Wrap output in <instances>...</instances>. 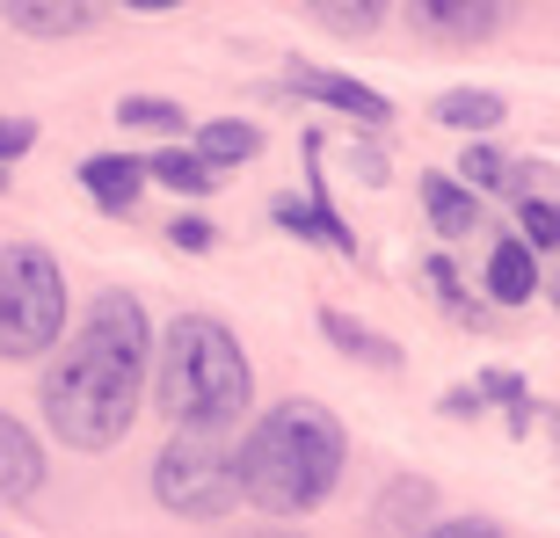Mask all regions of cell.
Instances as JSON below:
<instances>
[{
	"mask_svg": "<svg viewBox=\"0 0 560 538\" xmlns=\"http://www.w3.org/2000/svg\"><path fill=\"white\" fill-rule=\"evenodd\" d=\"M452 183L466 189V197H480V204H488V197H510V183H517V161H510L502 145L474 139L466 153H458V175H452Z\"/></svg>",
	"mask_w": 560,
	"mask_h": 538,
	"instance_id": "d6986e66",
	"label": "cell"
},
{
	"mask_svg": "<svg viewBox=\"0 0 560 538\" xmlns=\"http://www.w3.org/2000/svg\"><path fill=\"white\" fill-rule=\"evenodd\" d=\"M189 153L211 167V175H226V167L255 161L262 153V125H248V117H211V125H189Z\"/></svg>",
	"mask_w": 560,
	"mask_h": 538,
	"instance_id": "9a60e30c",
	"label": "cell"
},
{
	"mask_svg": "<svg viewBox=\"0 0 560 538\" xmlns=\"http://www.w3.org/2000/svg\"><path fill=\"white\" fill-rule=\"evenodd\" d=\"M66 342V269L37 241L0 248V364H37Z\"/></svg>",
	"mask_w": 560,
	"mask_h": 538,
	"instance_id": "277c9868",
	"label": "cell"
},
{
	"mask_svg": "<svg viewBox=\"0 0 560 538\" xmlns=\"http://www.w3.org/2000/svg\"><path fill=\"white\" fill-rule=\"evenodd\" d=\"M22 153H37V125L30 117H0V167H15Z\"/></svg>",
	"mask_w": 560,
	"mask_h": 538,
	"instance_id": "d4e9b609",
	"label": "cell"
},
{
	"mask_svg": "<svg viewBox=\"0 0 560 538\" xmlns=\"http://www.w3.org/2000/svg\"><path fill=\"white\" fill-rule=\"evenodd\" d=\"M430 117H436L444 131L488 139V131H495L502 117H510V95H502V87H444V95L430 103Z\"/></svg>",
	"mask_w": 560,
	"mask_h": 538,
	"instance_id": "2e32d148",
	"label": "cell"
},
{
	"mask_svg": "<svg viewBox=\"0 0 560 538\" xmlns=\"http://www.w3.org/2000/svg\"><path fill=\"white\" fill-rule=\"evenodd\" d=\"M73 175H81L88 204L103 211V219H125V211L145 197V161H139V153H88Z\"/></svg>",
	"mask_w": 560,
	"mask_h": 538,
	"instance_id": "8fae6325",
	"label": "cell"
},
{
	"mask_svg": "<svg viewBox=\"0 0 560 538\" xmlns=\"http://www.w3.org/2000/svg\"><path fill=\"white\" fill-rule=\"evenodd\" d=\"M145 364H153V320L139 291H103L88 299L81 328L44 364L37 414L66 452H117L145 408Z\"/></svg>",
	"mask_w": 560,
	"mask_h": 538,
	"instance_id": "6da1fadb",
	"label": "cell"
},
{
	"mask_svg": "<svg viewBox=\"0 0 560 538\" xmlns=\"http://www.w3.org/2000/svg\"><path fill=\"white\" fill-rule=\"evenodd\" d=\"M0 189H8V167H0Z\"/></svg>",
	"mask_w": 560,
	"mask_h": 538,
	"instance_id": "f1b7e54d",
	"label": "cell"
},
{
	"mask_svg": "<svg viewBox=\"0 0 560 538\" xmlns=\"http://www.w3.org/2000/svg\"><path fill=\"white\" fill-rule=\"evenodd\" d=\"M350 430L320 400H277L233 444V495L262 517H313L342 488Z\"/></svg>",
	"mask_w": 560,
	"mask_h": 538,
	"instance_id": "7a4b0ae2",
	"label": "cell"
},
{
	"mask_svg": "<svg viewBox=\"0 0 560 538\" xmlns=\"http://www.w3.org/2000/svg\"><path fill=\"white\" fill-rule=\"evenodd\" d=\"M400 22L416 37H430L436 51H474L510 22V8H495V0H416V8H400Z\"/></svg>",
	"mask_w": 560,
	"mask_h": 538,
	"instance_id": "52a82bcc",
	"label": "cell"
},
{
	"mask_svg": "<svg viewBox=\"0 0 560 538\" xmlns=\"http://www.w3.org/2000/svg\"><path fill=\"white\" fill-rule=\"evenodd\" d=\"M436 480L430 473H394L386 488H378V502H372V531L378 538H422L436 524Z\"/></svg>",
	"mask_w": 560,
	"mask_h": 538,
	"instance_id": "9c48e42d",
	"label": "cell"
},
{
	"mask_svg": "<svg viewBox=\"0 0 560 538\" xmlns=\"http://www.w3.org/2000/svg\"><path fill=\"white\" fill-rule=\"evenodd\" d=\"M44 480H51V458H44L37 430H22L15 414H0V502L22 510V502L44 495Z\"/></svg>",
	"mask_w": 560,
	"mask_h": 538,
	"instance_id": "30bf717a",
	"label": "cell"
},
{
	"mask_svg": "<svg viewBox=\"0 0 560 538\" xmlns=\"http://www.w3.org/2000/svg\"><path fill=\"white\" fill-rule=\"evenodd\" d=\"M386 15H394V8H378V0H357V8H313V22H320V30H335V37H372V30H386Z\"/></svg>",
	"mask_w": 560,
	"mask_h": 538,
	"instance_id": "7402d4cb",
	"label": "cell"
},
{
	"mask_svg": "<svg viewBox=\"0 0 560 538\" xmlns=\"http://www.w3.org/2000/svg\"><path fill=\"white\" fill-rule=\"evenodd\" d=\"M167 248H183V255H211V248H219V226H211L205 211H175V219H167Z\"/></svg>",
	"mask_w": 560,
	"mask_h": 538,
	"instance_id": "603a6c76",
	"label": "cell"
},
{
	"mask_svg": "<svg viewBox=\"0 0 560 538\" xmlns=\"http://www.w3.org/2000/svg\"><path fill=\"white\" fill-rule=\"evenodd\" d=\"M422 538H510V531H502L495 517H436Z\"/></svg>",
	"mask_w": 560,
	"mask_h": 538,
	"instance_id": "484cf974",
	"label": "cell"
},
{
	"mask_svg": "<svg viewBox=\"0 0 560 538\" xmlns=\"http://www.w3.org/2000/svg\"><path fill=\"white\" fill-rule=\"evenodd\" d=\"M145 183H161V189H175V197H211V189L226 183V175H211L189 145H161L153 161H145Z\"/></svg>",
	"mask_w": 560,
	"mask_h": 538,
	"instance_id": "ffe728a7",
	"label": "cell"
},
{
	"mask_svg": "<svg viewBox=\"0 0 560 538\" xmlns=\"http://www.w3.org/2000/svg\"><path fill=\"white\" fill-rule=\"evenodd\" d=\"M480 284H488V299H495V306H532V299L546 291V262L524 248V241H510V233H502L495 248H488Z\"/></svg>",
	"mask_w": 560,
	"mask_h": 538,
	"instance_id": "4fadbf2b",
	"label": "cell"
},
{
	"mask_svg": "<svg viewBox=\"0 0 560 538\" xmlns=\"http://www.w3.org/2000/svg\"><path fill=\"white\" fill-rule=\"evenodd\" d=\"M416 189H422V211H430V226L444 233V241H466V233L480 226V197H466L452 175H422Z\"/></svg>",
	"mask_w": 560,
	"mask_h": 538,
	"instance_id": "ac0fdd59",
	"label": "cell"
},
{
	"mask_svg": "<svg viewBox=\"0 0 560 538\" xmlns=\"http://www.w3.org/2000/svg\"><path fill=\"white\" fill-rule=\"evenodd\" d=\"M422 277H430V291H436V299H444V306H452V313H466V320H474V299H466V291H458V269H452V255H430V262H422Z\"/></svg>",
	"mask_w": 560,
	"mask_h": 538,
	"instance_id": "cb8c5ba5",
	"label": "cell"
},
{
	"mask_svg": "<svg viewBox=\"0 0 560 538\" xmlns=\"http://www.w3.org/2000/svg\"><path fill=\"white\" fill-rule=\"evenodd\" d=\"M117 125L125 131H161L167 145H183L189 139V109L175 103V95H125V103H117Z\"/></svg>",
	"mask_w": 560,
	"mask_h": 538,
	"instance_id": "44dd1931",
	"label": "cell"
},
{
	"mask_svg": "<svg viewBox=\"0 0 560 538\" xmlns=\"http://www.w3.org/2000/svg\"><path fill=\"white\" fill-rule=\"evenodd\" d=\"M474 394H480V408H488V400L502 408L510 436H532V422H539V394H532V378H524V372H510V364H488V372L474 378Z\"/></svg>",
	"mask_w": 560,
	"mask_h": 538,
	"instance_id": "e0dca14e",
	"label": "cell"
},
{
	"mask_svg": "<svg viewBox=\"0 0 560 538\" xmlns=\"http://www.w3.org/2000/svg\"><path fill=\"white\" fill-rule=\"evenodd\" d=\"M0 22L15 30V37H37V44H66V37H88V30H103L109 8H88V0H66V8H37V0H8Z\"/></svg>",
	"mask_w": 560,
	"mask_h": 538,
	"instance_id": "7c38bea8",
	"label": "cell"
},
{
	"mask_svg": "<svg viewBox=\"0 0 560 538\" xmlns=\"http://www.w3.org/2000/svg\"><path fill=\"white\" fill-rule=\"evenodd\" d=\"M284 87H291V95H306V103L342 109V117H357V125H372V131L394 125V103H386L378 87H364L357 73H335V66H299V59H291Z\"/></svg>",
	"mask_w": 560,
	"mask_h": 538,
	"instance_id": "ba28073f",
	"label": "cell"
},
{
	"mask_svg": "<svg viewBox=\"0 0 560 538\" xmlns=\"http://www.w3.org/2000/svg\"><path fill=\"white\" fill-rule=\"evenodd\" d=\"M248 538H313V531H299V524H262V531H248Z\"/></svg>",
	"mask_w": 560,
	"mask_h": 538,
	"instance_id": "83f0119b",
	"label": "cell"
},
{
	"mask_svg": "<svg viewBox=\"0 0 560 538\" xmlns=\"http://www.w3.org/2000/svg\"><path fill=\"white\" fill-rule=\"evenodd\" d=\"M153 502L183 524H219L233 510V444L226 436H167L153 458Z\"/></svg>",
	"mask_w": 560,
	"mask_h": 538,
	"instance_id": "5b68a950",
	"label": "cell"
},
{
	"mask_svg": "<svg viewBox=\"0 0 560 538\" xmlns=\"http://www.w3.org/2000/svg\"><path fill=\"white\" fill-rule=\"evenodd\" d=\"M145 394L161 408L167 430L183 436H226L255 408V364L241 335L219 313H175L153 335V364H145Z\"/></svg>",
	"mask_w": 560,
	"mask_h": 538,
	"instance_id": "3957f363",
	"label": "cell"
},
{
	"mask_svg": "<svg viewBox=\"0 0 560 538\" xmlns=\"http://www.w3.org/2000/svg\"><path fill=\"white\" fill-rule=\"evenodd\" d=\"M320 131H306V197L299 189H284V197H270V219L291 233V241H313V248H328V255H342V262H357V226L335 211V197H328V175H320Z\"/></svg>",
	"mask_w": 560,
	"mask_h": 538,
	"instance_id": "8992f818",
	"label": "cell"
},
{
	"mask_svg": "<svg viewBox=\"0 0 560 538\" xmlns=\"http://www.w3.org/2000/svg\"><path fill=\"white\" fill-rule=\"evenodd\" d=\"M320 335L335 342V356H350V364H364V372H400V342L378 335L372 320H357V313L320 306Z\"/></svg>",
	"mask_w": 560,
	"mask_h": 538,
	"instance_id": "5bb4252c",
	"label": "cell"
},
{
	"mask_svg": "<svg viewBox=\"0 0 560 538\" xmlns=\"http://www.w3.org/2000/svg\"><path fill=\"white\" fill-rule=\"evenodd\" d=\"M436 408H444V422H474V414H480V394H474V386H452Z\"/></svg>",
	"mask_w": 560,
	"mask_h": 538,
	"instance_id": "4316f807",
	"label": "cell"
}]
</instances>
